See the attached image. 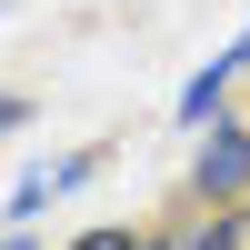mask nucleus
Here are the masks:
<instances>
[{
	"label": "nucleus",
	"instance_id": "nucleus-3",
	"mask_svg": "<svg viewBox=\"0 0 250 250\" xmlns=\"http://www.w3.org/2000/svg\"><path fill=\"white\" fill-rule=\"evenodd\" d=\"M160 250H250V190H240V200H210V210H190L180 230H160Z\"/></svg>",
	"mask_w": 250,
	"mask_h": 250
},
{
	"label": "nucleus",
	"instance_id": "nucleus-5",
	"mask_svg": "<svg viewBox=\"0 0 250 250\" xmlns=\"http://www.w3.org/2000/svg\"><path fill=\"white\" fill-rule=\"evenodd\" d=\"M100 160H110V150H100V140H90V150H70V160H50V200H70V190H80V180H90V170H100Z\"/></svg>",
	"mask_w": 250,
	"mask_h": 250
},
{
	"label": "nucleus",
	"instance_id": "nucleus-6",
	"mask_svg": "<svg viewBox=\"0 0 250 250\" xmlns=\"http://www.w3.org/2000/svg\"><path fill=\"white\" fill-rule=\"evenodd\" d=\"M50 210V170H20V190H10V220H40Z\"/></svg>",
	"mask_w": 250,
	"mask_h": 250
},
{
	"label": "nucleus",
	"instance_id": "nucleus-4",
	"mask_svg": "<svg viewBox=\"0 0 250 250\" xmlns=\"http://www.w3.org/2000/svg\"><path fill=\"white\" fill-rule=\"evenodd\" d=\"M60 250H160V230H140V220H90V230H70Z\"/></svg>",
	"mask_w": 250,
	"mask_h": 250
},
{
	"label": "nucleus",
	"instance_id": "nucleus-8",
	"mask_svg": "<svg viewBox=\"0 0 250 250\" xmlns=\"http://www.w3.org/2000/svg\"><path fill=\"white\" fill-rule=\"evenodd\" d=\"M0 250H30V230H10V240H0Z\"/></svg>",
	"mask_w": 250,
	"mask_h": 250
},
{
	"label": "nucleus",
	"instance_id": "nucleus-1",
	"mask_svg": "<svg viewBox=\"0 0 250 250\" xmlns=\"http://www.w3.org/2000/svg\"><path fill=\"white\" fill-rule=\"evenodd\" d=\"M250 190V120H200L190 130V200H240Z\"/></svg>",
	"mask_w": 250,
	"mask_h": 250
},
{
	"label": "nucleus",
	"instance_id": "nucleus-2",
	"mask_svg": "<svg viewBox=\"0 0 250 250\" xmlns=\"http://www.w3.org/2000/svg\"><path fill=\"white\" fill-rule=\"evenodd\" d=\"M240 70H250V40H230V50H210V70H190V80H180V130L220 120V100L240 90Z\"/></svg>",
	"mask_w": 250,
	"mask_h": 250
},
{
	"label": "nucleus",
	"instance_id": "nucleus-9",
	"mask_svg": "<svg viewBox=\"0 0 250 250\" xmlns=\"http://www.w3.org/2000/svg\"><path fill=\"white\" fill-rule=\"evenodd\" d=\"M240 40H250V30H240ZM240 90H250V70H240Z\"/></svg>",
	"mask_w": 250,
	"mask_h": 250
},
{
	"label": "nucleus",
	"instance_id": "nucleus-7",
	"mask_svg": "<svg viewBox=\"0 0 250 250\" xmlns=\"http://www.w3.org/2000/svg\"><path fill=\"white\" fill-rule=\"evenodd\" d=\"M30 120V90H0V130H20Z\"/></svg>",
	"mask_w": 250,
	"mask_h": 250
}]
</instances>
